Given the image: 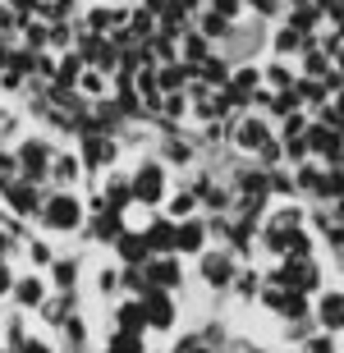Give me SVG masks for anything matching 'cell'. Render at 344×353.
I'll return each instance as SVG.
<instances>
[{
	"label": "cell",
	"mask_w": 344,
	"mask_h": 353,
	"mask_svg": "<svg viewBox=\"0 0 344 353\" xmlns=\"http://www.w3.org/2000/svg\"><path fill=\"white\" fill-rule=\"evenodd\" d=\"M41 225H46L51 234H69V230H79V225H83V202L69 193V188L51 193L46 202H41Z\"/></svg>",
	"instance_id": "obj_1"
},
{
	"label": "cell",
	"mask_w": 344,
	"mask_h": 353,
	"mask_svg": "<svg viewBox=\"0 0 344 353\" xmlns=\"http://www.w3.org/2000/svg\"><path fill=\"white\" fill-rule=\"evenodd\" d=\"M129 183H133V202H143V207L165 202V165H161V161H143Z\"/></svg>",
	"instance_id": "obj_2"
},
{
	"label": "cell",
	"mask_w": 344,
	"mask_h": 353,
	"mask_svg": "<svg viewBox=\"0 0 344 353\" xmlns=\"http://www.w3.org/2000/svg\"><path fill=\"white\" fill-rule=\"evenodd\" d=\"M14 157H19V179H41V174L51 170L55 152H51V143H46V138H28Z\"/></svg>",
	"instance_id": "obj_3"
},
{
	"label": "cell",
	"mask_w": 344,
	"mask_h": 353,
	"mask_svg": "<svg viewBox=\"0 0 344 353\" xmlns=\"http://www.w3.org/2000/svg\"><path fill=\"white\" fill-rule=\"evenodd\" d=\"M138 299H143V312H147V330H170L174 326V316H179V312H174L170 289H152V285H147Z\"/></svg>",
	"instance_id": "obj_4"
},
{
	"label": "cell",
	"mask_w": 344,
	"mask_h": 353,
	"mask_svg": "<svg viewBox=\"0 0 344 353\" xmlns=\"http://www.w3.org/2000/svg\"><path fill=\"white\" fill-rule=\"evenodd\" d=\"M303 147H307V152H317L321 161H340L344 157V133L326 129V124H312V129H303Z\"/></svg>",
	"instance_id": "obj_5"
},
{
	"label": "cell",
	"mask_w": 344,
	"mask_h": 353,
	"mask_svg": "<svg viewBox=\"0 0 344 353\" xmlns=\"http://www.w3.org/2000/svg\"><path fill=\"white\" fill-rule=\"evenodd\" d=\"M147 285H152V289H174V285H184V266L174 262L170 252H165V257H147Z\"/></svg>",
	"instance_id": "obj_6"
},
{
	"label": "cell",
	"mask_w": 344,
	"mask_h": 353,
	"mask_svg": "<svg viewBox=\"0 0 344 353\" xmlns=\"http://www.w3.org/2000/svg\"><path fill=\"white\" fill-rule=\"evenodd\" d=\"M234 138H239V147H243V152H257V157H262L266 147L276 143V138H271V129H266V124H262L257 115H248V119H243Z\"/></svg>",
	"instance_id": "obj_7"
},
{
	"label": "cell",
	"mask_w": 344,
	"mask_h": 353,
	"mask_svg": "<svg viewBox=\"0 0 344 353\" xmlns=\"http://www.w3.org/2000/svg\"><path fill=\"white\" fill-rule=\"evenodd\" d=\"M202 248H207V230H202V221H179L174 225V252L198 257Z\"/></svg>",
	"instance_id": "obj_8"
},
{
	"label": "cell",
	"mask_w": 344,
	"mask_h": 353,
	"mask_svg": "<svg viewBox=\"0 0 344 353\" xmlns=\"http://www.w3.org/2000/svg\"><path fill=\"white\" fill-rule=\"evenodd\" d=\"M115 252H119V262H129V266H147V257H152L147 234H138V230H124L115 239Z\"/></svg>",
	"instance_id": "obj_9"
},
{
	"label": "cell",
	"mask_w": 344,
	"mask_h": 353,
	"mask_svg": "<svg viewBox=\"0 0 344 353\" xmlns=\"http://www.w3.org/2000/svg\"><path fill=\"white\" fill-rule=\"evenodd\" d=\"M193 74H198L193 65H184V60H170V65L156 69V88H161V92H184Z\"/></svg>",
	"instance_id": "obj_10"
},
{
	"label": "cell",
	"mask_w": 344,
	"mask_h": 353,
	"mask_svg": "<svg viewBox=\"0 0 344 353\" xmlns=\"http://www.w3.org/2000/svg\"><path fill=\"white\" fill-rule=\"evenodd\" d=\"M202 275H207V285H212V289L230 285V280H234V262H230V252H207V257H202Z\"/></svg>",
	"instance_id": "obj_11"
},
{
	"label": "cell",
	"mask_w": 344,
	"mask_h": 353,
	"mask_svg": "<svg viewBox=\"0 0 344 353\" xmlns=\"http://www.w3.org/2000/svg\"><path fill=\"white\" fill-rule=\"evenodd\" d=\"M147 248H152V257H165V252H174V221H147Z\"/></svg>",
	"instance_id": "obj_12"
},
{
	"label": "cell",
	"mask_w": 344,
	"mask_h": 353,
	"mask_svg": "<svg viewBox=\"0 0 344 353\" xmlns=\"http://www.w3.org/2000/svg\"><path fill=\"white\" fill-rule=\"evenodd\" d=\"M83 165H92V170H101V165H110V161H115V143H110V138H101V133H92V138H88V143H83Z\"/></svg>",
	"instance_id": "obj_13"
},
{
	"label": "cell",
	"mask_w": 344,
	"mask_h": 353,
	"mask_svg": "<svg viewBox=\"0 0 344 353\" xmlns=\"http://www.w3.org/2000/svg\"><path fill=\"white\" fill-rule=\"evenodd\" d=\"M10 294L19 299V307H41V303H46V285H41L37 275H23V280H14Z\"/></svg>",
	"instance_id": "obj_14"
},
{
	"label": "cell",
	"mask_w": 344,
	"mask_h": 353,
	"mask_svg": "<svg viewBox=\"0 0 344 353\" xmlns=\"http://www.w3.org/2000/svg\"><path fill=\"white\" fill-rule=\"evenodd\" d=\"M317 321L326 330H344V294L335 289V294H326V299L317 303Z\"/></svg>",
	"instance_id": "obj_15"
},
{
	"label": "cell",
	"mask_w": 344,
	"mask_h": 353,
	"mask_svg": "<svg viewBox=\"0 0 344 353\" xmlns=\"http://www.w3.org/2000/svg\"><path fill=\"white\" fill-rule=\"evenodd\" d=\"M115 326H119V330H138V335H147V312H143V299L119 303V307H115Z\"/></svg>",
	"instance_id": "obj_16"
},
{
	"label": "cell",
	"mask_w": 344,
	"mask_h": 353,
	"mask_svg": "<svg viewBox=\"0 0 344 353\" xmlns=\"http://www.w3.org/2000/svg\"><path fill=\"white\" fill-rule=\"evenodd\" d=\"M106 353H147V344H143V335L138 330H110V340H106Z\"/></svg>",
	"instance_id": "obj_17"
},
{
	"label": "cell",
	"mask_w": 344,
	"mask_h": 353,
	"mask_svg": "<svg viewBox=\"0 0 344 353\" xmlns=\"http://www.w3.org/2000/svg\"><path fill=\"white\" fill-rule=\"evenodd\" d=\"M79 74H83V55H65V60H60V69H55V83H60V92L79 88Z\"/></svg>",
	"instance_id": "obj_18"
},
{
	"label": "cell",
	"mask_w": 344,
	"mask_h": 353,
	"mask_svg": "<svg viewBox=\"0 0 344 353\" xmlns=\"http://www.w3.org/2000/svg\"><path fill=\"white\" fill-rule=\"evenodd\" d=\"M198 69H202V79L212 83V88H225V83H230V60H225V55H221V60H216V55H207Z\"/></svg>",
	"instance_id": "obj_19"
},
{
	"label": "cell",
	"mask_w": 344,
	"mask_h": 353,
	"mask_svg": "<svg viewBox=\"0 0 344 353\" xmlns=\"http://www.w3.org/2000/svg\"><path fill=\"white\" fill-rule=\"evenodd\" d=\"M110 83H106V69H88L83 65V74H79V92H88V97H101Z\"/></svg>",
	"instance_id": "obj_20"
},
{
	"label": "cell",
	"mask_w": 344,
	"mask_h": 353,
	"mask_svg": "<svg viewBox=\"0 0 344 353\" xmlns=\"http://www.w3.org/2000/svg\"><path fill=\"white\" fill-rule=\"evenodd\" d=\"M133 202V183H124V179H115L106 188V211H124Z\"/></svg>",
	"instance_id": "obj_21"
},
{
	"label": "cell",
	"mask_w": 344,
	"mask_h": 353,
	"mask_svg": "<svg viewBox=\"0 0 344 353\" xmlns=\"http://www.w3.org/2000/svg\"><path fill=\"white\" fill-rule=\"evenodd\" d=\"M124 211H101V216H97V239H119L124 234Z\"/></svg>",
	"instance_id": "obj_22"
},
{
	"label": "cell",
	"mask_w": 344,
	"mask_h": 353,
	"mask_svg": "<svg viewBox=\"0 0 344 353\" xmlns=\"http://www.w3.org/2000/svg\"><path fill=\"white\" fill-rule=\"evenodd\" d=\"M303 37H307V32H299L294 23H285V28L276 32V55H290V51H299V46H303Z\"/></svg>",
	"instance_id": "obj_23"
},
{
	"label": "cell",
	"mask_w": 344,
	"mask_h": 353,
	"mask_svg": "<svg viewBox=\"0 0 344 353\" xmlns=\"http://www.w3.org/2000/svg\"><path fill=\"white\" fill-rule=\"evenodd\" d=\"M207 55H212V41L202 37V32H198V37H188V41H184V65H193V69H198L202 60H207Z\"/></svg>",
	"instance_id": "obj_24"
},
{
	"label": "cell",
	"mask_w": 344,
	"mask_h": 353,
	"mask_svg": "<svg viewBox=\"0 0 344 353\" xmlns=\"http://www.w3.org/2000/svg\"><path fill=\"white\" fill-rule=\"evenodd\" d=\"M55 285H60V289H74V285H79V262L60 257V262H55Z\"/></svg>",
	"instance_id": "obj_25"
},
{
	"label": "cell",
	"mask_w": 344,
	"mask_h": 353,
	"mask_svg": "<svg viewBox=\"0 0 344 353\" xmlns=\"http://www.w3.org/2000/svg\"><path fill=\"white\" fill-rule=\"evenodd\" d=\"M266 83H271L276 92H290L294 83H299V74H290L285 65H271V69H266Z\"/></svg>",
	"instance_id": "obj_26"
},
{
	"label": "cell",
	"mask_w": 344,
	"mask_h": 353,
	"mask_svg": "<svg viewBox=\"0 0 344 353\" xmlns=\"http://www.w3.org/2000/svg\"><path fill=\"white\" fill-rule=\"evenodd\" d=\"M193 207H198V193H193V188L170 197V216H193Z\"/></svg>",
	"instance_id": "obj_27"
},
{
	"label": "cell",
	"mask_w": 344,
	"mask_h": 353,
	"mask_svg": "<svg viewBox=\"0 0 344 353\" xmlns=\"http://www.w3.org/2000/svg\"><path fill=\"white\" fill-rule=\"evenodd\" d=\"M79 157H55V179H79Z\"/></svg>",
	"instance_id": "obj_28"
},
{
	"label": "cell",
	"mask_w": 344,
	"mask_h": 353,
	"mask_svg": "<svg viewBox=\"0 0 344 353\" xmlns=\"http://www.w3.org/2000/svg\"><path fill=\"white\" fill-rule=\"evenodd\" d=\"M161 105H165V115H170V119H179L188 110V97H184V92H165V101H161Z\"/></svg>",
	"instance_id": "obj_29"
},
{
	"label": "cell",
	"mask_w": 344,
	"mask_h": 353,
	"mask_svg": "<svg viewBox=\"0 0 344 353\" xmlns=\"http://www.w3.org/2000/svg\"><path fill=\"white\" fill-rule=\"evenodd\" d=\"M14 174H19V157H0V193L14 183Z\"/></svg>",
	"instance_id": "obj_30"
},
{
	"label": "cell",
	"mask_w": 344,
	"mask_h": 353,
	"mask_svg": "<svg viewBox=\"0 0 344 353\" xmlns=\"http://www.w3.org/2000/svg\"><path fill=\"white\" fill-rule=\"evenodd\" d=\"M65 340L69 344H83V340H88V326H83L79 316H69V321H65Z\"/></svg>",
	"instance_id": "obj_31"
},
{
	"label": "cell",
	"mask_w": 344,
	"mask_h": 353,
	"mask_svg": "<svg viewBox=\"0 0 344 353\" xmlns=\"http://www.w3.org/2000/svg\"><path fill=\"white\" fill-rule=\"evenodd\" d=\"M212 14H221L225 23H234L239 19V0H212Z\"/></svg>",
	"instance_id": "obj_32"
},
{
	"label": "cell",
	"mask_w": 344,
	"mask_h": 353,
	"mask_svg": "<svg viewBox=\"0 0 344 353\" xmlns=\"http://www.w3.org/2000/svg\"><path fill=\"white\" fill-rule=\"evenodd\" d=\"M28 252H32V262H37V266H51V262H55V257H51V248H46V243H32V248H28Z\"/></svg>",
	"instance_id": "obj_33"
},
{
	"label": "cell",
	"mask_w": 344,
	"mask_h": 353,
	"mask_svg": "<svg viewBox=\"0 0 344 353\" xmlns=\"http://www.w3.org/2000/svg\"><path fill=\"white\" fill-rule=\"evenodd\" d=\"M307 353H335V340H331V330H326L321 340H312V344H307Z\"/></svg>",
	"instance_id": "obj_34"
},
{
	"label": "cell",
	"mask_w": 344,
	"mask_h": 353,
	"mask_svg": "<svg viewBox=\"0 0 344 353\" xmlns=\"http://www.w3.org/2000/svg\"><path fill=\"white\" fill-rule=\"evenodd\" d=\"M165 147H170V152H165L170 161H193V152H188L184 143H165Z\"/></svg>",
	"instance_id": "obj_35"
},
{
	"label": "cell",
	"mask_w": 344,
	"mask_h": 353,
	"mask_svg": "<svg viewBox=\"0 0 344 353\" xmlns=\"http://www.w3.org/2000/svg\"><path fill=\"white\" fill-rule=\"evenodd\" d=\"M14 289V275H10V266H5V257H0V294H10Z\"/></svg>",
	"instance_id": "obj_36"
},
{
	"label": "cell",
	"mask_w": 344,
	"mask_h": 353,
	"mask_svg": "<svg viewBox=\"0 0 344 353\" xmlns=\"http://www.w3.org/2000/svg\"><path fill=\"white\" fill-rule=\"evenodd\" d=\"M19 353H51V344H41V340H23V344H19Z\"/></svg>",
	"instance_id": "obj_37"
}]
</instances>
